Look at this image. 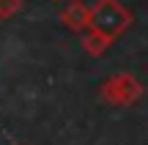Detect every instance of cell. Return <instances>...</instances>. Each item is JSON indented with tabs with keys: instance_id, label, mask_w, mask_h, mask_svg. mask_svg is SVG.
I'll return each instance as SVG.
<instances>
[{
	"instance_id": "3957f363",
	"label": "cell",
	"mask_w": 148,
	"mask_h": 145,
	"mask_svg": "<svg viewBox=\"0 0 148 145\" xmlns=\"http://www.w3.org/2000/svg\"><path fill=\"white\" fill-rule=\"evenodd\" d=\"M60 22L63 27H69L71 33H82L90 27V5L85 0H69L60 8Z\"/></svg>"
},
{
	"instance_id": "6da1fadb",
	"label": "cell",
	"mask_w": 148,
	"mask_h": 145,
	"mask_svg": "<svg viewBox=\"0 0 148 145\" xmlns=\"http://www.w3.org/2000/svg\"><path fill=\"white\" fill-rule=\"evenodd\" d=\"M134 14L121 3V0H96V5H90V27L107 38H121L123 33L132 27Z\"/></svg>"
},
{
	"instance_id": "277c9868",
	"label": "cell",
	"mask_w": 148,
	"mask_h": 145,
	"mask_svg": "<svg viewBox=\"0 0 148 145\" xmlns=\"http://www.w3.org/2000/svg\"><path fill=\"white\" fill-rule=\"evenodd\" d=\"M110 47H112V38L101 36V33H96V30H85V36H82V49L90 55V58H101Z\"/></svg>"
},
{
	"instance_id": "7a4b0ae2",
	"label": "cell",
	"mask_w": 148,
	"mask_h": 145,
	"mask_svg": "<svg viewBox=\"0 0 148 145\" xmlns=\"http://www.w3.org/2000/svg\"><path fill=\"white\" fill-rule=\"evenodd\" d=\"M143 96H145L143 82L134 74H129V71L112 74L110 80H104L101 88H99V99L104 104H110V107H132V104H137Z\"/></svg>"
},
{
	"instance_id": "5b68a950",
	"label": "cell",
	"mask_w": 148,
	"mask_h": 145,
	"mask_svg": "<svg viewBox=\"0 0 148 145\" xmlns=\"http://www.w3.org/2000/svg\"><path fill=\"white\" fill-rule=\"evenodd\" d=\"M22 8V0H0V19H11Z\"/></svg>"
},
{
	"instance_id": "8992f818",
	"label": "cell",
	"mask_w": 148,
	"mask_h": 145,
	"mask_svg": "<svg viewBox=\"0 0 148 145\" xmlns=\"http://www.w3.org/2000/svg\"><path fill=\"white\" fill-rule=\"evenodd\" d=\"M52 3H63V0H52Z\"/></svg>"
}]
</instances>
